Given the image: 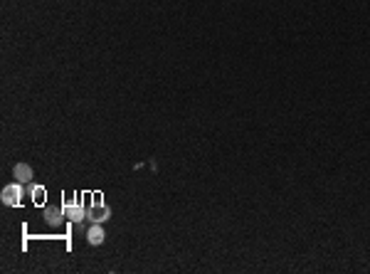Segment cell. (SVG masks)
<instances>
[{
  "label": "cell",
  "instance_id": "obj_1",
  "mask_svg": "<svg viewBox=\"0 0 370 274\" xmlns=\"http://www.w3.org/2000/svg\"><path fill=\"white\" fill-rule=\"evenodd\" d=\"M91 198H94V200H91V205H89V210H86V220H89V222H106V220L111 217V208L101 200V193H94Z\"/></svg>",
  "mask_w": 370,
  "mask_h": 274
},
{
  "label": "cell",
  "instance_id": "obj_2",
  "mask_svg": "<svg viewBox=\"0 0 370 274\" xmlns=\"http://www.w3.org/2000/svg\"><path fill=\"white\" fill-rule=\"evenodd\" d=\"M0 198H3V203L5 205H13V208H18L20 203H23V183H10V185H5L3 188V193H0Z\"/></svg>",
  "mask_w": 370,
  "mask_h": 274
},
{
  "label": "cell",
  "instance_id": "obj_3",
  "mask_svg": "<svg viewBox=\"0 0 370 274\" xmlns=\"http://www.w3.org/2000/svg\"><path fill=\"white\" fill-rule=\"evenodd\" d=\"M64 215L69 217V220H74V222H82V220H86V210L84 205H82V200L77 198V200H67L64 205Z\"/></svg>",
  "mask_w": 370,
  "mask_h": 274
},
{
  "label": "cell",
  "instance_id": "obj_4",
  "mask_svg": "<svg viewBox=\"0 0 370 274\" xmlns=\"http://www.w3.org/2000/svg\"><path fill=\"white\" fill-rule=\"evenodd\" d=\"M104 237H106V232H104L101 222H91L89 230H86V240H89V244H101L104 242Z\"/></svg>",
  "mask_w": 370,
  "mask_h": 274
},
{
  "label": "cell",
  "instance_id": "obj_5",
  "mask_svg": "<svg viewBox=\"0 0 370 274\" xmlns=\"http://www.w3.org/2000/svg\"><path fill=\"white\" fill-rule=\"evenodd\" d=\"M13 176H15V181H18V183L30 185V181H32V168H30L28 163H15V168H13Z\"/></svg>",
  "mask_w": 370,
  "mask_h": 274
},
{
  "label": "cell",
  "instance_id": "obj_6",
  "mask_svg": "<svg viewBox=\"0 0 370 274\" xmlns=\"http://www.w3.org/2000/svg\"><path fill=\"white\" fill-rule=\"evenodd\" d=\"M64 217H67V215H64V208H59V205H45V220H47L50 225H59Z\"/></svg>",
  "mask_w": 370,
  "mask_h": 274
},
{
  "label": "cell",
  "instance_id": "obj_7",
  "mask_svg": "<svg viewBox=\"0 0 370 274\" xmlns=\"http://www.w3.org/2000/svg\"><path fill=\"white\" fill-rule=\"evenodd\" d=\"M30 198L35 205H47V190L42 185H30Z\"/></svg>",
  "mask_w": 370,
  "mask_h": 274
}]
</instances>
